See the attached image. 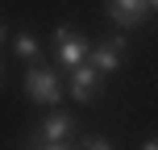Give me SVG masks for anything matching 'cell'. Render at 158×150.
<instances>
[{
	"label": "cell",
	"instance_id": "5",
	"mask_svg": "<svg viewBox=\"0 0 158 150\" xmlns=\"http://www.w3.org/2000/svg\"><path fill=\"white\" fill-rule=\"evenodd\" d=\"M96 88H100V71H96L92 63H75L71 67V100L87 104L96 96Z\"/></svg>",
	"mask_w": 158,
	"mask_h": 150
},
{
	"label": "cell",
	"instance_id": "11",
	"mask_svg": "<svg viewBox=\"0 0 158 150\" xmlns=\"http://www.w3.org/2000/svg\"><path fill=\"white\" fill-rule=\"evenodd\" d=\"M142 150H158V146H154V142H146V146H142Z\"/></svg>",
	"mask_w": 158,
	"mask_h": 150
},
{
	"label": "cell",
	"instance_id": "3",
	"mask_svg": "<svg viewBox=\"0 0 158 150\" xmlns=\"http://www.w3.org/2000/svg\"><path fill=\"white\" fill-rule=\"evenodd\" d=\"M150 13H154L150 0H108V17L121 25V29H137Z\"/></svg>",
	"mask_w": 158,
	"mask_h": 150
},
{
	"label": "cell",
	"instance_id": "8",
	"mask_svg": "<svg viewBox=\"0 0 158 150\" xmlns=\"http://www.w3.org/2000/svg\"><path fill=\"white\" fill-rule=\"evenodd\" d=\"M29 150H67V142H42V138H29Z\"/></svg>",
	"mask_w": 158,
	"mask_h": 150
},
{
	"label": "cell",
	"instance_id": "9",
	"mask_svg": "<svg viewBox=\"0 0 158 150\" xmlns=\"http://www.w3.org/2000/svg\"><path fill=\"white\" fill-rule=\"evenodd\" d=\"M83 150H112V142H108V138H87Z\"/></svg>",
	"mask_w": 158,
	"mask_h": 150
},
{
	"label": "cell",
	"instance_id": "7",
	"mask_svg": "<svg viewBox=\"0 0 158 150\" xmlns=\"http://www.w3.org/2000/svg\"><path fill=\"white\" fill-rule=\"evenodd\" d=\"M17 54H21V58H38L42 54L38 38H33V33H21V38H17Z\"/></svg>",
	"mask_w": 158,
	"mask_h": 150
},
{
	"label": "cell",
	"instance_id": "1",
	"mask_svg": "<svg viewBox=\"0 0 158 150\" xmlns=\"http://www.w3.org/2000/svg\"><path fill=\"white\" fill-rule=\"evenodd\" d=\"M25 96H29L33 104H58V96H63V79L50 71V67L33 63L29 71H25Z\"/></svg>",
	"mask_w": 158,
	"mask_h": 150
},
{
	"label": "cell",
	"instance_id": "6",
	"mask_svg": "<svg viewBox=\"0 0 158 150\" xmlns=\"http://www.w3.org/2000/svg\"><path fill=\"white\" fill-rule=\"evenodd\" d=\"M71 129H75V117H71V113H50L33 138H42V142H67Z\"/></svg>",
	"mask_w": 158,
	"mask_h": 150
},
{
	"label": "cell",
	"instance_id": "10",
	"mask_svg": "<svg viewBox=\"0 0 158 150\" xmlns=\"http://www.w3.org/2000/svg\"><path fill=\"white\" fill-rule=\"evenodd\" d=\"M4 38H8V25H4V21H0V42H4Z\"/></svg>",
	"mask_w": 158,
	"mask_h": 150
},
{
	"label": "cell",
	"instance_id": "4",
	"mask_svg": "<svg viewBox=\"0 0 158 150\" xmlns=\"http://www.w3.org/2000/svg\"><path fill=\"white\" fill-rule=\"evenodd\" d=\"M121 54H125V33H112V38H104L87 58H92V67H96L100 75H112V71L121 67Z\"/></svg>",
	"mask_w": 158,
	"mask_h": 150
},
{
	"label": "cell",
	"instance_id": "2",
	"mask_svg": "<svg viewBox=\"0 0 158 150\" xmlns=\"http://www.w3.org/2000/svg\"><path fill=\"white\" fill-rule=\"evenodd\" d=\"M54 54H58V63H63V67H75V63H83V58H87V42L79 38L75 29L58 25V29H54Z\"/></svg>",
	"mask_w": 158,
	"mask_h": 150
}]
</instances>
